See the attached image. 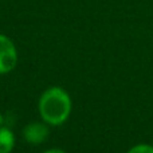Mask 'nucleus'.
I'll return each instance as SVG.
<instances>
[{
  "instance_id": "obj_1",
  "label": "nucleus",
  "mask_w": 153,
  "mask_h": 153,
  "mask_svg": "<svg viewBox=\"0 0 153 153\" xmlns=\"http://www.w3.org/2000/svg\"><path fill=\"white\" fill-rule=\"evenodd\" d=\"M38 109L43 122L59 126L71 113V98L62 87H50L40 95Z\"/></svg>"
},
{
  "instance_id": "obj_2",
  "label": "nucleus",
  "mask_w": 153,
  "mask_h": 153,
  "mask_svg": "<svg viewBox=\"0 0 153 153\" xmlns=\"http://www.w3.org/2000/svg\"><path fill=\"white\" fill-rule=\"evenodd\" d=\"M18 63V51L8 36L0 34V74H8Z\"/></svg>"
},
{
  "instance_id": "obj_3",
  "label": "nucleus",
  "mask_w": 153,
  "mask_h": 153,
  "mask_svg": "<svg viewBox=\"0 0 153 153\" xmlns=\"http://www.w3.org/2000/svg\"><path fill=\"white\" fill-rule=\"evenodd\" d=\"M48 126L42 122H31L28 124L23 130V137L24 140L28 144H32V145H38V144H42L47 140L48 137Z\"/></svg>"
},
{
  "instance_id": "obj_4",
  "label": "nucleus",
  "mask_w": 153,
  "mask_h": 153,
  "mask_svg": "<svg viewBox=\"0 0 153 153\" xmlns=\"http://www.w3.org/2000/svg\"><path fill=\"white\" fill-rule=\"evenodd\" d=\"M15 146V136L8 128L0 126V153H11Z\"/></svg>"
},
{
  "instance_id": "obj_5",
  "label": "nucleus",
  "mask_w": 153,
  "mask_h": 153,
  "mask_svg": "<svg viewBox=\"0 0 153 153\" xmlns=\"http://www.w3.org/2000/svg\"><path fill=\"white\" fill-rule=\"evenodd\" d=\"M128 153H153V146L149 144H138L130 148Z\"/></svg>"
},
{
  "instance_id": "obj_6",
  "label": "nucleus",
  "mask_w": 153,
  "mask_h": 153,
  "mask_svg": "<svg viewBox=\"0 0 153 153\" xmlns=\"http://www.w3.org/2000/svg\"><path fill=\"white\" fill-rule=\"evenodd\" d=\"M43 153H66V152L62 151V149H48V151H46Z\"/></svg>"
},
{
  "instance_id": "obj_7",
  "label": "nucleus",
  "mask_w": 153,
  "mask_h": 153,
  "mask_svg": "<svg viewBox=\"0 0 153 153\" xmlns=\"http://www.w3.org/2000/svg\"><path fill=\"white\" fill-rule=\"evenodd\" d=\"M3 121H4V118H3L1 113H0V126H1V125H3Z\"/></svg>"
}]
</instances>
